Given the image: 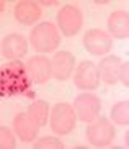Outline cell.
<instances>
[{
	"instance_id": "6da1fadb",
	"label": "cell",
	"mask_w": 129,
	"mask_h": 149,
	"mask_svg": "<svg viewBox=\"0 0 129 149\" xmlns=\"http://www.w3.org/2000/svg\"><path fill=\"white\" fill-rule=\"evenodd\" d=\"M28 87L26 67L18 61L0 67V95L20 93Z\"/></svg>"
},
{
	"instance_id": "7a4b0ae2",
	"label": "cell",
	"mask_w": 129,
	"mask_h": 149,
	"mask_svg": "<svg viewBox=\"0 0 129 149\" xmlns=\"http://www.w3.org/2000/svg\"><path fill=\"white\" fill-rule=\"evenodd\" d=\"M30 43L38 53H52L60 44V35L51 22L38 23L30 33Z\"/></svg>"
},
{
	"instance_id": "3957f363",
	"label": "cell",
	"mask_w": 129,
	"mask_h": 149,
	"mask_svg": "<svg viewBox=\"0 0 129 149\" xmlns=\"http://www.w3.org/2000/svg\"><path fill=\"white\" fill-rule=\"evenodd\" d=\"M49 115H51L49 125H51L52 131L57 134H69L75 128L77 115H75V110L72 108V105H69L67 102L56 103L52 107V113Z\"/></svg>"
},
{
	"instance_id": "277c9868",
	"label": "cell",
	"mask_w": 129,
	"mask_h": 149,
	"mask_svg": "<svg viewBox=\"0 0 129 149\" xmlns=\"http://www.w3.org/2000/svg\"><path fill=\"white\" fill-rule=\"evenodd\" d=\"M116 136V130L106 118H96L87 128V139L95 148H105L111 144V141Z\"/></svg>"
},
{
	"instance_id": "5b68a950",
	"label": "cell",
	"mask_w": 129,
	"mask_h": 149,
	"mask_svg": "<svg viewBox=\"0 0 129 149\" xmlns=\"http://www.w3.org/2000/svg\"><path fill=\"white\" fill-rule=\"evenodd\" d=\"M57 25H59V30L62 31V35L65 38H72L82 30V12L74 5H64L57 12Z\"/></svg>"
},
{
	"instance_id": "8992f818",
	"label": "cell",
	"mask_w": 129,
	"mask_h": 149,
	"mask_svg": "<svg viewBox=\"0 0 129 149\" xmlns=\"http://www.w3.org/2000/svg\"><path fill=\"white\" fill-rule=\"evenodd\" d=\"M74 107H75V115H77L78 120H82L85 123H92L98 118L101 102L96 95L85 92V93H78L75 97Z\"/></svg>"
},
{
	"instance_id": "52a82bcc",
	"label": "cell",
	"mask_w": 129,
	"mask_h": 149,
	"mask_svg": "<svg viewBox=\"0 0 129 149\" xmlns=\"http://www.w3.org/2000/svg\"><path fill=\"white\" fill-rule=\"evenodd\" d=\"M83 46L92 56H105L113 48V40L105 30L92 28L83 36Z\"/></svg>"
},
{
	"instance_id": "ba28073f",
	"label": "cell",
	"mask_w": 129,
	"mask_h": 149,
	"mask_svg": "<svg viewBox=\"0 0 129 149\" xmlns=\"http://www.w3.org/2000/svg\"><path fill=\"white\" fill-rule=\"evenodd\" d=\"M74 84L82 90H95L100 85V74L93 62L83 61L78 64L74 74Z\"/></svg>"
},
{
	"instance_id": "9c48e42d",
	"label": "cell",
	"mask_w": 129,
	"mask_h": 149,
	"mask_svg": "<svg viewBox=\"0 0 129 149\" xmlns=\"http://www.w3.org/2000/svg\"><path fill=\"white\" fill-rule=\"evenodd\" d=\"M75 56L69 51H57L51 61V75L57 80H67L75 69Z\"/></svg>"
},
{
	"instance_id": "30bf717a",
	"label": "cell",
	"mask_w": 129,
	"mask_h": 149,
	"mask_svg": "<svg viewBox=\"0 0 129 149\" xmlns=\"http://www.w3.org/2000/svg\"><path fill=\"white\" fill-rule=\"evenodd\" d=\"M28 53V41L18 33H10L2 40V54L10 61H18Z\"/></svg>"
},
{
	"instance_id": "8fae6325",
	"label": "cell",
	"mask_w": 129,
	"mask_h": 149,
	"mask_svg": "<svg viewBox=\"0 0 129 149\" xmlns=\"http://www.w3.org/2000/svg\"><path fill=\"white\" fill-rule=\"evenodd\" d=\"M26 74L28 79L35 84H44L51 79V61L44 56H33L26 62Z\"/></svg>"
},
{
	"instance_id": "7c38bea8",
	"label": "cell",
	"mask_w": 129,
	"mask_h": 149,
	"mask_svg": "<svg viewBox=\"0 0 129 149\" xmlns=\"http://www.w3.org/2000/svg\"><path fill=\"white\" fill-rule=\"evenodd\" d=\"M13 15H15V20H17L20 25L23 26H30V25H35L39 22V18L43 15L41 12V5L36 3V2H18L13 8Z\"/></svg>"
},
{
	"instance_id": "4fadbf2b",
	"label": "cell",
	"mask_w": 129,
	"mask_h": 149,
	"mask_svg": "<svg viewBox=\"0 0 129 149\" xmlns=\"http://www.w3.org/2000/svg\"><path fill=\"white\" fill-rule=\"evenodd\" d=\"M13 131L17 133L20 141L31 143V141L36 139V136L39 133V126L28 113H20L13 120Z\"/></svg>"
},
{
	"instance_id": "5bb4252c",
	"label": "cell",
	"mask_w": 129,
	"mask_h": 149,
	"mask_svg": "<svg viewBox=\"0 0 129 149\" xmlns=\"http://www.w3.org/2000/svg\"><path fill=\"white\" fill-rule=\"evenodd\" d=\"M121 59L118 56H106L100 62L96 69L100 74V80H103L108 85H114L119 80V69H121Z\"/></svg>"
},
{
	"instance_id": "9a60e30c",
	"label": "cell",
	"mask_w": 129,
	"mask_h": 149,
	"mask_svg": "<svg viewBox=\"0 0 129 149\" xmlns=\"http://www.w3.org/2000/svg\"><path fill=\"white\" fill-rule=\"evenodd\" d=\"M108 31L118 40L129 36V13L126 10H114L106 20Z\"/></svg>"
},
{
	"instance_id": "2e32d148",
	"label": "cell",
	"mask_w": 129,
	"mask_h": 149,
	"mask_svg": "<svg viewBox=\"0 0 129 149\" xmlns=\"http://www.w3.org/2000/svg\"><path fill=\"white\" fill-rule=\"evenodd\" d=\"M49 111H51V107L47 102H35V103H31L28 107V111L26 113L30 115L31 118L35 120V123L38 125L39 128H43L44 125L47 123V118H49Z\"/></svg>"
},
{
	"instance_id": "e0dca14e",
	"label": "cell",
	"mask_w": 129,
	"mask_h": 149,
	"mask_svg": "<svg viewBox=\"0 0 129 149\" xmlns=\"http://www.w3.org/2000/svg\"><path fill=\"white\" fill-rule=\"evenodd\" d=\"M111 120L121 126H128L129 125V103L128 100L118 102L116 105L111 108Z\"/></svg>"
},
{
	"instance_id": "ac0fdd59",
	"label": "cell",
	"mask_w": 129,
	"mask_h": 149,
	"mask_svg": "<svg viewBox=\"0 0 129 149\" xmlns=\"http://www.w3.org/2000/svg\"><path fill=\"white\" fill-rule=\"evenodd\" d=\"M17 139L13 136V131L7 126H0V149H15Z\"/></svg>"
},
{
	"instance_id": "d6986e66",
	"label": "cell",
	"mask_w": 129,
	"mask_h": 149,
	"mask_svg": "<svg viewBox=\"0 0 129 149\" xmlns=\"http://www.w3.org/2000/svg\"><path fill=\"white\" fill-rule=\"evenodd\" d=\"M35 149H62L64 144L60 143L59 138H52V136H44L39 141H36L33 144Z\"/></svg>"
},
{
	"instance_id": "ffe728a7",
	"label": "cell",
	"mask_w": 129,
	"mask_h": 149,
	"mask_svg": "<svg viewBox=\"0 0 129 149\" xmlns=\"http://www.w3.org/2000/svg\"><path fill=\"white\" fill-rule=\"evenodd\" d=\"M128 69H129V64H128V62H123V64H121V69H119V80L124 84V87H128V85H129Z\"/></svg>"
},
{
	"instance_id": "44dd1931",
	"label": "cell",
	"mask_w": 129,
	"mask_h": 149,
	"mask_svg": "<svg viewBox=\"0 0 129 149\" xmlns=\"http://www.w3.org/2000/svg\"><path fill=\"white\" fill-rule=\"evenodd\" d=\"M39 5H46V7H54V5H59V2H39Z\"/></svg>"
},
{
	"instance_id": "7402d4cb",
	"label": "cell",
	"mask_w": 129,
	"mask_h": 149,
	"mask_svg": "<svg viewBox=\"0 0 129 149\" xmlns=\"http://www.w3.org/2000/svg\"><path fill=\"white\" fill-rule=\"evenodd\" d=\"M3 12H5V2L0 0V13H3Z\"/></svg>"
}]
</instances>
